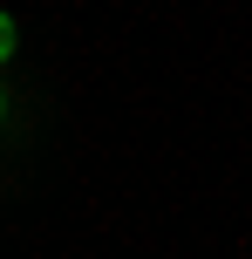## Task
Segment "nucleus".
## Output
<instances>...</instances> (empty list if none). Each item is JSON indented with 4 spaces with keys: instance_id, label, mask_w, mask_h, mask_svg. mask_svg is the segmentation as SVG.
Instances as JSON below:
<instances>
[{
    "instance_id": "f257e3e1",
    "label": "nucleus",
    "mask_w": 252,
    "mask_h": 259,
    "mask_svg": "<svg viewBox=\"0 0 252 259\" xmlns=\"http://www.w3.org/2000/svg\"><path fill=\"white\" fill-rule=\"evenodd\" d=\"M7 55H14V21L0 14V62H7Z\"/></svg>"
},
{
    "instance_id": "f03ea898",
    "label": "nucleus",
    "mask_w": 252,
    "mask_h": 259,
    "mask_svg": "<svg viewBox=\"0 0 252 259\" xmlns=\"http://www.w3.org/2000/svg\"><path fill=\"white\" fill-rule=\"evenodd\" d=\"M0 109H7V96H0Z\"/></svg>"
}]
</instances>
